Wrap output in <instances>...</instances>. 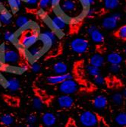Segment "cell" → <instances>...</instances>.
Listing matches in <instances>:
<instances>
[{
    "label": "cell",
    "mask_w": 126,
    "mask_h": 127,
    "mask_svg": "<svg viewBox=\"0 0 126 127\" xmlns=\"http://www.w3.org/2000/svg\"><path fill=\"white\" fill-rule=\"evenodd\" d=\"M58 7L60 14L66 19H77L85 15V9L79 0H61Z\"/></svg>",
    "instance_id": "1"
},
{
    "label": "cell",
    "mask_w": 126,
    "mask_h": 127,
    "mask_svg": "<svg viewBox=\"0 0 126 127\" xmlns=\"http://www.w3.org/2000/svg\"><path fill=\"white\" fill-rule=\"evenodd\" d=\"M39 33L33 27H26L19 33L18 41L24 48H28L39 40Z\"/></svg>",
    "instance_id": "2"
},
{
    "label": "cell",
    "mask_w": 126,
    "mask_h": 127,
    "mask_svg": "<svg viewBox=\"0 0 126 127\" xmlns=\"http://www.w3.org/2000/svg\"><path fill=\"white\" fill-rule=\"evenodd\" d=\"M21 60L20 53L15 49L5 48L2 54V60L5 64L9 65H15L18 64Z\"/></svg>",
    "instance_id": "3"
},
{
    "label": "cell",
    "mask_w": 126,
    "mask_h": 127,
    "mask_svg": "<svg viewBox=\"0 0 126 127\" xmlns=\"http://www.w3.org/2000/svg\"><path fill=\"white\" fill-rule=\"evenodd\" d=\"M50 25L55 31H63L68 26V21L60 13H54L50 16Z\"/></svg>",
    "instance_id": "4"
},
{
    "label": "cell",
    "mask_w": 126,
    "mask_h": 127,
    "mask_svg": "<svg viewBox=\"0 0 126 127\" xmlns=\"http://www.w3.org/2000/svg\"><path fill=\"white\" fill-rule=\"evenodd\" d=\"M81 123L85 127H94L98 122V115L91 111H84L79 117Z\"/></svg>",
    "instance_id": "5"
},
{
    "label": "cell",
    "mask_w": 126,
    "mask_h": 127,
    "mask_svg": "<svg viewBox=\"0 0 126 127\" xmlns=\"http://www.w3.org/2000/svg\"><path fill=\"white\" fill-rule=\"evenodd\" d=\"M70 47L76 53L81 54L87 51L89 47L88 41L81 37H77L72 40L70 43Z\"/></svg>",
    "instance_id": "6"
},
{
    "label": "cell",
    "mask_w": 126,
    "mask_h": 127,
    "mask_svg": "<svg viewBox=\"0 0 126 127\" xmlns=\"http://www.w3.org/2000/svg\"><path fill=\"white\" fill-rule=\"evenodd\" d=\"M59 89L62 93L69 95L75 93L78 90V85L73 79H67L59 85Z\"/></svg>",
    "instance_id": "7"
},
{
    "label": "cell",
    "mask_w": 126,
    "mask_h": 127,
    "mask_svg": "<svg viewBox=\"0 0 126 127\" xmlns=\"http://www.w3.org/2000/svg\"><path fill=\"white\" fill-rule=\"evenodd\" d=\"M39 40L43 43L45 48H50L57 41V37L53 31H46L39 35Z\"/></svg>",
    "instance_id": "8"
},
{
    "label": "cell",
    "mask_w": 126,
    "mask_h": 127,
    "mask_svg": "<svg viewBox=\"0 0 126 127\" xmlns=\"http://www.w3.org/2000/svg\"><path fill=\"white\" fill-rule=\"evenodd\" d=\"M121 19V14L114 13L109 16L106 17L102 21V28L106 30H113L115 29L119 24V21Z\"/></svg>",
    "instance_id": "9"
},
{
    "label": "cell",
    "mask_w": 126,
    "mask_h": 127,
    "mask_svg": "<svg viewBox=\"0 0 126 127\" xmlns=\"http://www.w3.org/2000/svg\"><path fill=\"white\" fill-rule=\"evenodd\" d=\"M87 33L90 36V38L95 43L100 44L104 41V37L103 34L101 33V31L95 26V25H91L90 26L87 30Z\"/></svg>",
    "instance_id": "10"
},
{
    "label": "cell",
    "mask_w": 126,
    "mask_h": 127,
    "mask_svg": "<svg viewBox=\"0 0 126 127\" xmlns=\"http://www.w3.org/2000/svg\"><path fill=\"white\" fill-rule=\"evenodd\" d=\"M44 48L45 47L43 43L38 40L36 43H34L31 47L27 48V53L32 58H37V57H38L40 55Z\"/></svg>",
    "instance_id": "11"
},
{
    "label": "cell",
    "mask_w": 126,
    "mask_h": 127,
    "mask_svg": "<svg viewBox=\"0 0 126 127\" xmlns=\"http://www.w3.org/2000/svg\"><path fill=\"white\" fill-rule=\"evenodd\" d=\"M73 76L70 73H65L63 75H55L47 78V82L51 85L61 84L67 79H72Z\"/></svg>",
    "instance_id": "12"
},
{
    "label": "cell",
    "mask_w": 126,
    "mask_h": 127,
    "mask_svg": "<svg viewBox=\"0 0 126 127\" xmlns=\"http://www.w3.org/2000/svg\"><path fill=\"white\" fill-rule=\"evenodd\" d=\"M105 84H106L109 88L113 89H119L123 87V82L116 76L105 78Z\"/></svg>",
    "instance_id": "13"
},
{
    "label": "cell",
    "mask_w": 126,
    "mask_h": 127,
    "mask_svg": "<svg viewBox=\"0 0 126 127\" xmlns=\"http://www.w3.org/2000/svg\"><path fill=\"white\" fill-rule=\"evenodd\" d=\"M57 103L60 107L62 108H70L72 107L74 103V100L69 95H62L57 99Z\"/></svg>",
    "instance_id": "14"
},
{
    "label": "cell",
    "mask_w": 126,
    "mask_h": 127,
    "mask_svg": "<svg viewBox=\"0 0 126 127\" xmlns=\"http://www.w3.org/2000/svg\"><path fill=\"white\" fill-rule=\"evenodd\" d=\"M93 104L94 107L97 109H103L108 104V100L104 95H98L94 97L93 100Z\"/></svg>",
    "instance_id": "15"
},
{
    "label": "cell",
    "mask_w": 126,
    "mask_h": 127,
    "mask_svg": "<svg viewBox=\"0 0 126 127\" xmlns=\"http://www.w3.org/2000/svg\"><path fill=\"white\" fill-rule=\"evenodd\" d=\"M89 62H90V65H93V66H95L97 68H100L104 64V57L101 54L97 53L90 57Z\"/></svg>",
    "instance_id": "16"
},
{
    "label": "cell",
    "mask_w": 126,
    "mask_h": 127,
    "mask_svg": "<svg viewBox=\"0 0 126 127\" xmlns=\"http://www.w3.org/2000/svg\"><path fill=\"white\" fill-rule=\"evenodd\" d=\"M106 60L110 65H120L123 60V58L119 53L112 52L108 54Z\"/></svg>",
    "instance_id": "17"
},
{
    "label": "cell",
    "mask_w": 126,
    "mask_h": 127,
    "mask_svg": "<svg viewBox=\"0 0 126 127\" xmlns=\"http://www.w3.org/2000/svg\"><path fill=\"white\" fill-rule=\"evenodd\" d=\"M42 122L46 126H52L56 123V117L52 113H46L42 117Z\"/></svg>",
    "instance_id": "18"
},
{
    "label": "cell",
    "mask_w": 126,
    "mask_h": 127,
    "mask_svg": "<svg viewBox=\"0 0 126 127\" xmlns=\"http://www.w3.org/2000/svg\"><path fill=\"white\" fill-rule=\"evenodd\" d=\"M5 86L10 91L15 92L20 88V82L15 78H10L6 80Z\"/></svg>",
    "instance_id": "19"
},
{
    "label": "cell",
    "mask_w": 126,
    "mask_h": 127,
    "mask_svg": "<svg viewBox=\"0 0 126 127\" xmlns=\"http://www.w3.org/2000/svg\"><path fill=\"white\" fill-rule=\"evenodd\" d=\"M53 71L56 75H63L68 71V65L62 62H58L53 65Z\"/></svg>",
    "instance_id": "20"
},
{
    "label": "cell",
    "mask_w": 126,
    "mask_h": 127,
    "mask_svg": "<svg viewBox=\"0 0 126 127\" xmlns=\"http://www.w3.org/2000/svg\"><path fill=\"white\" fill-rule=\"evenodd\" d=\"M30 20L27 16L25 15H19L15 20V25L18 28H25L29 25Z\"/></svg>",
    "instance_id": "21"
},
{
    "label": "cell",
    "mask_w": 126,
    "mask_h": 127,
    "mask_svg": "<svg viewBox=\"0 0 126 127\" xmlns=\"http://www.w3.org/2000/svg\"><path fill=\"white\" fill-rule=\"evenodd\" d=\"M11 21H12V15L8 11H4L0 13V22L2 24L8 25L11 24Z\"/></svg>",
    "instance_id": "22"
},
{
    "label": "cell",
    "mask_w": 126,
    "mask_h": 127,
    "mask_svg": "<svg viewBox=\"0 0 126 127\" xmlns=\"http://www.w3.org/2000/svg\"><path fill=\"white\" fill-rule=\"evenodd\" d=\"M115 123L118 126L126 127V112H121L115 117Z\"/></svg>",
    "instance_id": "23"
},
{
    "label": "cell",
    "mask_w": 126,
    "mask_h": 127,
    "mask_svg": "<svg viewBox=\"0 0 126 127\" xmlns=\"http://www.w3.org/2000/svg\"><path fill=\"white\" fill-rule=\"evenodd\" d=\"M119 0H104V7L107 10H113L119 7Z\"/></svg>",
    "instance_id": "24"
},
{
    "label": "cell",
    "mask_w": 126,
    "mask_h": 127,
    "mask_svg": "<svg viewBox=\"0 0 126 127\" xmlns=\"http://www.w3.org/2000/svg\"><path fill=\"white\" fill-rule=\"evenodd\" d=\"M8 2L12 11L17 12L22 5V0H8Z\"/></svg>",
    "instance_id": "25"
},
{
    "label": "cell",
    "mask_w": 126,
    "mask_h": 127,
    "mask_svg": "<svg viewBox=\"0 0 126 127\" xmlns=\"http://www.w3.org/2000/svg\"><path fill=\"white\" fill-rule=\"evenodd\" d=\"M87 72H88V74L90 75L93 76V77H96V76L100 75V68H97V67H95V66H93V65H88L87 66Z\"/></svg>",
    "instance_id": "26"
},
{
    "label": "cell",
    "mask_w": 126,
    "mask_h": 127,
    "mask_svg": "<svg viewBox=\"0 0 126 127\" xmlns=\"http://www.w3.org/2000/svg\"><path fill=\"white\" fill-rule=\"evenodd\" d=\"M1 122L5 126H10L14 123V118L9 114H4L1 117Z\"/></svg>",
    "instance_id": "27"
},
{
    "label": "cell",
    "mask_w": 126,
    "mask_h": 127,
    "mask_svg": "<svg viewBox=\"0 0 126 127\" xmlns=\"http://www.w3.org/2000/svg\"><path fill=\"white\" fill-rule=\"evenodd\" d=\"M112 102L115 103V104L120 105L123 102L124 97H123L122 94H121V93H116V94H114L112 95Z\"/></svg>",
    "instance_id": "28"
},
{
    "label": "cell",
    "mask_w": 126,
    "mask_h": 127,
    "mask_svg": "<svg viewBox=\"0 0 126 127\" xmlns=\"http://www.w3.org/2000/svg\"><path fill=\"white\" fill-rule=\"evenodd\" d=\"M116 37L119 39L126 40V25H123L116 31Z\"/></svg>",
    "instance_id": "29"
},
{
    "label": "cell",
    "mask_w": 126,
    "mask_h": 127,
    "mask_svg": "<svg viewBox=\"0 0 126 127\" xmlns=\"http://www.w3.org/2000/svg\"><path fill=\"white\" fill-rule=\"evenodd\" d=\"M4 39L7 42L13 43L16 40V35L15 33L11 31H6L4 33Z\"/></svg>",
    "instance_id": "30"
},
{
    "label": "cell",
    "mask_w": 126,
    "mask_h": 127,
    "mask_svg": "<svg viewBox=\"0 0 126 127\" xmlns=\"http://www.w3.org/2000/svg\"><path fill=\"white\" fill-rule=\"evenodd\" d=\"M33 107L35 108L36 110H42L43 106V101L40 98L35 97V98L33 100Z\"/></svg>",
    "instance_id": "31"
},
{
    "label": "cell",
    "mask_w": 126,
    "mask_h": 127,
    "mask_svg": "<svg viewBox=\"0 0 126 127\" xmlns=\"http://www.w3.org/2000/svg\"><path fill=\"white\" fill-rule=\"evenodd\" d=\"M80 2H81L82 7L86 9L89 7H90L91 5H93L95 2V0H79Z\"/></svg>",
    "instance_id": "32"
},
{
    "label": "cell",
    "mask_w": 126,
    "mask_h": 127,
    "mask_svg": "<svg viewBox=\"0 0 126 127\" xmlns=\"http://www.w3.org/2000/svg\"><path fill=\"white\" fill-rule=\"evenodd\" d=\"M94 83L97 84V85H104L105 84V78L102 77L100 75L94 77Z\"/></svg>",
    "instance_id": "33"
},
{
    "label": "cell",
    "mask_w": 126,
    "mask_h": 127,
    "mask_svg": "<svg viewBox=\"0 0 126 127\" xmlns=\"http://www.w3.org/2000/svg\"><path fill=\"white\" fill-rule=\"evenodd\" d=\"M97 127H109L106 121L100 116H98V122H97Z\"/></svg>",
    "instance_id": "34"
},
{
    "label": "cell",
    "mask_w": 126,
    "mask_h": 127,
    "mask_svg": "<svg viewBox=\"0 0 126 127\" xmlns=\"http://www.w3.org/2000/svg\"><path fill=\"white\" fill-rule=\"evenodd\" d=\"M50 4V0H39V7L41 9H45L47 8Z\"/></svg>",
    "instance_id": "35"
},
{
    "label": "cell",
    "mask_w": 126,
    "mask_h": 127,
    "mask_svg": "<svg viewBox=\"0 0 126 127\" xmlns=\"http://www.w3.org/2000/svg\"><path fill=\"white\" fill-rule=\"evenodd\" d=\"M95 13V10L94 8H91V7H89L85 9L84 11V15L87 17H91V16H93L94 14Z\"/></svg>",
    "instance_id": "36"
},
{
    "label": "cell",
    "mask_w": 126,
    "mask_h": 127,
    "mask_svg": "<svg viewBox=\"0 0 126 127\" xmlns=\"http://www.w3.org/2000/svg\"><path fill=\"white\" fill-rule=\"evenodd\" d=\"M41 69V67H40V65L37 63H33L32 65H31V70L33 72H39Z\"/></svg>",
    "instance_id": "37"
},
{
    "label": "cell",
    "mask_w": 126,
    "mask_h": 127,
    "mask_svg": "<svg viewBox=\"0 0 126 127\" xmlns=\"http://www.w3.org/2000/svg\"><path fill=\"white\" fill-rule=\"evenodd\" d=\"M27 120L28 124L33 125L34 123H36V121H37V117L35 116V115H33V114L29 115V116L27 117Z\"/></svg>",
    "instance_id": "38"
},
{
    "label": "cell",
    "mask_w": 126,
    "mask_h": 127,
    "mask_svg": "<svg viewBox=\"0 0 126 127\" xmlns=\"http://www.w3.org/2000/svg\"><path fill=\"white\" fill-rule=\"evenodd\" d=\"M109 69H110L111 72H112L114 73H116V72H119L120 71L121 68H120L119 65H111Z\"/></svg>",
    "instance_id": "39"
},
{
    "label": "cell",
    "mask_w": 126,
    "mask_h": 127,
    "mask_svg": "<svg viewBox=\"0 0 126 127\" xmlns=\"http://www.w3.org/2000/svg\"><path fill=\"white\" fill-rule=\"evenodd\" d=\"M61 2V0H50V5L52 7H58L59 3Z\"/></svg>",
    "instance_id": "40"
},
{
    "label": "cell",
    "mask_w": 126,
    "mask_h": 127,
    "mask_svg": "<svg viewBox=\"0 0 126 127\" xmlns=\"http://www.w3.org/2000/svg\"><path fill=\"white\" fill-rule=\"evenodd\" d=\"M65 127H77V125L75 124V123L72 120H70L68 122V123H67Z\"/></svg>",
    "instance_id": "41"
},
{
    "label": "cell",
    "mask_w": 126,
    "mask_h": 127,
    "mask_svg": "<svg viewBox=\"0 0 126 127\" xmlns=\"http://www.w3.org/2000/svg\"><path fill=\"white\" fill-rule=\"evenodd\" d=\"M25 1L30 5H35L37 3L38 0H25Z\"/></svg>",
    "instance_id": "42"
},
{
    "label": "cell",
    "mask_w": 126,
    "mask_h": 127,
    "mask_svg": "<svg viewBox=\"0 0 126 127\" xmlns=\"http://www.w3.org/2000/svg\"><path fill=\"white\" fill-rule=\"evenodd\" d=\"M122 95H123V97H124L125 98H126V88H125V89H124L123 93H122Z\"/></svg>",
    "instance_id": "43"
},
{
    "label": "cell",
    "mask_w": 126,
    "mask_h": 127,
    "mask_svg": "<svg viewBox=\"0 0 126 127\" xmlns=\"http://www.w3.org/2000/svg\"><path fill=\"white\" fill-rule=\"evenodd\" d=\"M27 127H33V125L32 124H28V126Z\"/></svg>",
    "instance_id": "44"
},
{
    "label": "cell",
    "mask_w": 126,
    "mask_h": 127,
    "mask_svg": "<svg viewBox=\"0 0 126 127\" xmlns=\"http://www.w3.org/2000/svg\"><path fill=\"white\" fill-rule=\"evenodd\" d=\"M124 52H125V53L126 54V47H125V49H124Z\"/></svg>",
    "instance_id": "45"
},
{
    "label": "cell",
    "mask_w": 126,
    "mask_h": 127,
    "mask_svg": "<svg viewBox=\"0 0 126 127\" xmlns=\"http://www.w3.org/2000/svg\"><path fill=\"white\" fill-rule=\"evenodd\" d=\"M2 1H3V0H0V5H2Z\"/></svg>",
    "instance_id": "46"
},
{
    "label": "cell",
    "mask_w": 126,
    "mask_h": 127,
    "mask_svg": "<svg viewBox=\"0 0 126 127\" xmlns=\"http://www.w3.org/2000/svg\"><path fill=\"white\" fill-rule=\"evenodd\" d=\"M125 64H126V63H125Z\"/></svg>",
    "instance_id": "47"
}]
</instances>
